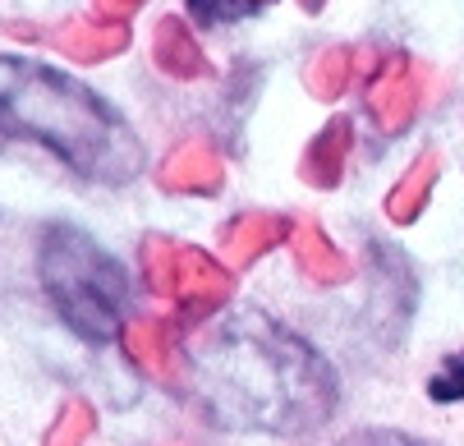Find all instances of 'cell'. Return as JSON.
<instances>
[{
    "mask_svg": "<svg viewBox=\"0 0 464 446\" xmlns=\"http://www.w3.org/2000/svg\"><path fill=\"white\" fill-rule=\"evenodd\" d=\"M188 392L217 428L304 437L336 414V373L262 308H235L184 341Z\"/></svg>",
    "mask_w": 464,
    "mask_h": 446,
    "instance_id": "6da1fadb",
    "label": "cell"
},
{
    "mask_svg": "<svg viewBox=\"0 0 464 446\" xmlns=\"http://www.w3.org/2000/svg\"><path fill=\"white\" fill-rule=\"evenodd\" d=\"M0 134H24L55 152L70 170L124 184L143 166V143L88 83L37 60L0 55Z\"/></svg>",
    "mask_w": 464,
    "mask_h": 446,
    "instance_id": "7a4b0ae2",
    "label": "cell"
},
{
    "mask_svg": "<svg viewBox=\"0 0 464 446\" xmlns=\"http://www.w3.org/2000/svg\"><path fill=\"white\" fill-rule=\"evenodd\" d=\"M37 272L55 304V313L70 323L83 341H111L124 327V313L134 304L129 267L106 253L79 226H46L37 248Z\"/></svg>",
    "mask_w": 464,
    "mask_h": 446,
    "instance_id": "3957f363",
    "label": "cell"
},
{
    "mask_svg": "<svg viewBox=\"0 0 464 446\" xmlns=\"http://www.w3.org/2000/svg\"><path fill=\"white\" fill-rule=\"evenodd\" d=\"M428 401H437V405H464V354H450L428 377Z\"/></svg>",
    "mask_w": 464,
    "mask_h": 446,
    "instance_id": "277c9868",
    "label": "cell"
},
{
    "mask_svg": "<svg viewBox=\"0 0 464 446\" xmlns=\"http://www.w3.org/2000/svg\"><path fill=\"white\" fill-rule=\"evenodd\" d=\"M262 0H188V10L198 24H235L244 15H253Z\"/></svg>",
    "mask_w": 464,
    "mask_h": 446,
    "instance_id": "5b68a950",
    "label": "cell"
},
{
    "mask_svg": "<svg viewBox=\"0 0 464 446\" xmlns=\"http://www.w3.org/2000/svg\"><path fill=\"white\" fill-rule=\"evenodd\" d=\"M341 446H432V441H419V437L395 432V428H363V432L345 437Z\"/></svg>",
    "mask_w": 464,
    "mask_h": 446,
    "instance_id": "8992f818",
    "label": "cell"
},
{
    "mask_svg": "<svg viewBox=\"0 0 464 446\" xmlns=\"http://www.w3.org/2000/svg\"><path fill=\"white\" fill-rule=\"evenodd\" d=\"M83 432H88V414H83V410L74 405L70 414H64V419L55 423V432H51V446H74V441H79Z\"/></svg>",
    "mask_w": 464,
    "mask_h": 446,
    "instance_id": "52a82bcc",
    "label": "cell"
}]
</instances>
